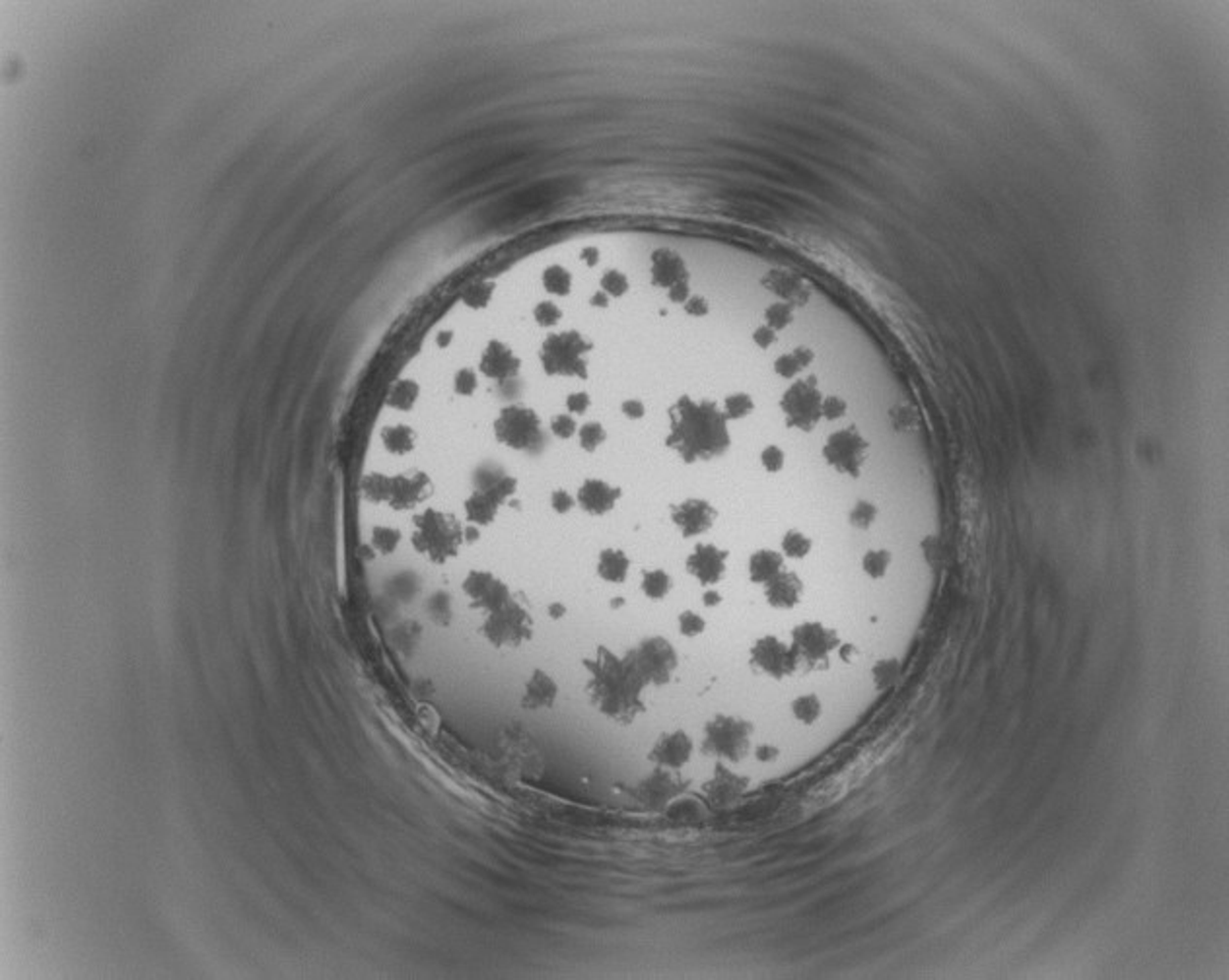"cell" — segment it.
I'll list each match as a JSON object with an SVG mask.
<instances>
[{"instance_id":"7a4b0ae2","label":"cell","mask_w":1229,"mask_h":980,"mask_svg":"<svg viewBox=\"0 0 1229 980\" xmlns=\"http://www.w3.org/2000/svg\"><path fill=\"white\" fill-rule=\"evenodd\" d=\"M730 444L724 417L710 403H695L683 397L672 411V432L668 446L673 447L687 463L706 461L722 455Z\"/></svg>"},{"instance_id":"7c38bea8","label":"cell","mask_w":1229,"mask_h":980,"mask_svg":"<svg viewBox=\"0 0 1229 980\" xmlns=\"http://www.w3.org/2000/svg\"><path fill=\"white\" fill-rule=\"evenodd\" d=\"M749 660L751 665L755 667V671L771 677V679H787L793 675L799 667L797 656L791 648V644H787L785 640H781L779 636L767 634L761 636L749 652Z\"/></svg>"},{"instance_id":"60d3db41","label":"cell","mask_w":1229,"mask_h":980,"mask_svg":"<svg viewBox=\"0 0 1229 980\" xmlns=\"http://www.w3.org/2000/svg\"><path fill=\"white\" fill-rule=\"evenodd\" d=\"M616 600H618V602H614V604H612L614 609H616V607H620V605H624V600H622V598H616Z\"/></svg>"},{"instance_id":"f1b7e54d","label":"cell","mask_w":1229,"mask_h":980,"mask_svg":"<svg viewBox=\"0 0 1229 980\" xmlns=\"http://www.w3.org/2000/svg\"><path fill=\"white\" fill-rule=\"evenodd\" d=\"M891 560L889 550H868L862 558V568L872 580H881L887 574Z\"/></svg>"},{"instance_id":"cb8c5ba5","label":"cell","mask_w":1229,"mask_h":980,"mask_svg":"<svg viewBox=\"0 0 1229 980\" xmlns=\"http://www.w3.org/2000/svg\"><path fill=\"white\" fill-rule=\"evenodd\" d=\"M785 568V556L771 548H761L749 556V580L753 584H767Z\"/></svg>"},{"instance_id":"74e56055","label":"cell","mask_w":1229,"mask_h":980,"mask_svg":"<svg viewBox=\"0 0 1229 980\" xmlns=\"http://www.w3.org/2000/svg\"><path fill=\"white\" fill-rule=\"evenodd\" d=\"M588 405H590V399H588V395H584V393L572 395V397L568 399V409H570V411H574V413H584V411L588 409Z\"/></svg>"},{"instance_id":"836d02e7","label":"cell","mask_w":1229,"mask_h":980,"mask_svg":"<svg viewBox=\"0 0 1229 980\" xmlns=\"http://www.w3.org/2000/svg\"><path fill=\"white\" fill-rule=\"evenodd\" d=\"M551 429H553V432H555L558 438L566 440V438H570V436L576 432V423H574V419H572V417H568V415H558V417L553 421Z\"/></svg>"},{"instance_id":"f35d334b","label":"cell","mask_w":1229,"mask_h":980,"mask_svg":"<svg viewBox=\"0 0 1229 980\" xmlns=\"http://www.w3.org/2000/svg\"><path fill=\"white\" fill-rule=\"evenodd\" d=\"M703 604L706 607H718L722 604V594L718 590H714V588L704 592Z\"/></svg>"},{"instance_id":"277c9868","label":"cell","mask_w":1229,"mask_h":980,"mask_svg":"<svg viewBox=\"0 0 1229 980\" xmlns=\"http://www.w3.org/2000/svg\"><path fill=\"white\" fill-rule=\"evenodd\" d=\"M753 733V721L733 714H714L704 723L701 753L714 761L739 765L751 753Z\"/></svg>"},{"instance_id":"e0dca14e","label":"cell","mask_w":1229,"mask_h":980,"mask_svg":"<svg viewBox=\"0 0 1229 980\" xmlns=\"http://www.w3.org/2000/svg\"><path fill=\"white\" fill-rule=\"evenodd\" d=\"M716 516H718L716 508L699 498L685 500L672 508V522L675 524V528L683 537L706 534L714 526Z\"/></svg>"},{"instance_id":"52a82bcc","label":"cell","mask_w":1229,"mask_h":980,"mask_svg":"<svg viewBox=\"0 0 1229 980\" xmlns=\"http://www.w3.org/2000/svg\"><path fill=\"white\" fill-rule=\"evenodd\" d=\"M791 648L799 665L803 663L807 669H825L831 654L841 648V636L835 628L819 621H807L791 630Z\"/></svg>"},{"instance_id":"1f68e13d","label":"cell","mask_w":1229,"mask_h":980,"mask_svg":"<svg viewBox=\"0 0 1229 980\" xmlns=\"http://www.w3.org/2000/svg\"><path fill=\"white\" fill-rule=\"evenodd\" d=\"M677 624H679V632L683 636H687V638L701 636L704 630H706V619H704L703 615L695 613V611H683L679 615V619H677Z\"/></svg>"},{"instance_id":"ab89813d","label":"cell","mask_w":1229,"mask_h":980,"mask_svg":"<svg viewBox=\"0 0 1229 980\" xmlns=\"http://www.w3.org/2000/svg\"><path fill=\"white\" fill-rule=\"evenodd\" d=\"M547 613H549V617H551V619H555V621H556V619H562V617L566 615V607H564L560 602H555V604H551V605L547 607Z\"/></svg>"},{"instance_id":"d4e9b609","label":"cell","mask_w":1229,"mask_h":980,"mask_svg":"<svg viewBox=\"0 0 1229 980\" xmlns=\"http://www.w3.org/2000/svg\"><path fill=\"white\" fill-rule=\"evenodd\" d=\"M630 558L620 548H606L598 558V576L608 584H624L630 574Z\"/></svg>"},{"instance_id":"3957f363","label":"cell","mask_w":1229,"mask_h":980,"mask_svg":"<svg viewBox=\"0 0 1229 980\" xmlns=\"http://www.w3.org/2000/svg\"><path fill=\"white\" fill-rule=\"evenodd\" d=\"M413 548L423 554L429 562L441 566L453 556H457L461 545L465 543L461 522L447 512L437 508H427L413 520Z\"/></svg>"},{"instance_id":"f546056e","label":"cell","mask_w":1229,"mask_h":980,"mask_svg":"<svg viewBox=\"0 0 1229 980\" xmlns=\"http://www.w3.org/2000/svg\"><path fill=\"white\" fill-rule=\"evenodd\" d=\"M401 543V532L389 526H378L372 534V545L381 554H391Z\"/></svg>"},{"instance_id":"4dcf8cb0","label":"cell","mask_w":1229,"mask_h":980,"mask_svg":"<svg viewBox=\"0 0 1229 980\" xmlns=\"http://www.w3.org/2000/svg\"><path fill=\"white\" fill-rule=\"evenodd\" d=\"M811 539L801 532H790L783 539V550L790 558H805L811 552Z\"/></svg>"},{"instance_id":"5b68a950","label":"cell","mask_w":1229,"mask_h":980,"mask_svg":"<svg viewBox=\"0 0 1229 980\" xmlns=\"http://www.w3.org/2000/svg\"><path fill=\"white\" fill-rule=\"evenodd\" d=\"M533 617L524 596L512 592L502 604L487 611L479 632L495 648H520L533 638Z\"/></svg>"},{"instance_id":"9c48e42d","label":"cell","mask_w":1229,"mask_h":980,"mask_svg":"<svg viewBox=\"0 0 1229 980\" xmlns=\"http://www.w3.org/2000/svg\"><path fill=\"white\" fill-rule=\"evenodd\" d=\"M590 345L578 333H560L545 341L541 362L549 374L584 375Z\"/></svg>"},{"instance_id":"44dd1931","label":"cell","mask_w":1229,"mask_h":980,"mask_svg":"<svg viewBox=\"0 0 1229 980\" xmlns=\"http://www.w3.org/2000/svg\"><path fill=\"white\" fill-rule=\"evenodd\" d=\"M620 489H616L614 485L602 481V479H588L578 494H576V502L582 506V510H586L592 516H604L608 512H612L614 504L620 498Z\"/></svg>"},{"instance_id":"4316f807","label":"cell","mask_w":1229,"mask_h":980,"mask_svg":"<svg viewBox=\"0 0 1229 980\" xmlns=\"http://www.w3.org/2000/svg\"><path fill=\"white\" fill-rule=\"evenodd\" d=\"M791 716L803 723V725H813L819 721L821 714H823V703L817 695L807 693V695H799L791 701Z\"/></svg>"},{"instance_id":"d590c367","label":"cell","mask_w":1229,"mask_h":980,"mask_svg":"<svg viewBox=\"0 0 1229 980\" xmlns=\"http://www.w3.org/2000/svg\"><path fill=\"white\" fill-rule=\"evenodd\" d=\"M753 755H755V759H757L759 763L769 765V763H775V761L781 757V749H779L775 743H765V741H763V743H759V745L755 747Z\"/></svg>"},{"instance_id":"ac0fdd59","label":"cell","mask_w":1229,"mask_h":980,"mask_svg":"<svg viewBox=\"0 0 1229 980\" xmlns=\"http://www.w3.org/2000/svg\"><path fill=\"white\" fill-rule=\"evenodd\" d=\"M864 451L866 442L850 431L835 434L825 447V455L843 473H856L864 461Z\"/></svg>"},{"instance_id":"484cf974","label":"cell","mask_w":1229,"mask_h":980,"mask_svg":"<svg viewBox=\"0 0 1229 980\" xmlns=\"http://www.w3.org/2000/svg\"><path fill=\"white\" fill-rule=\"evenodd\" d=\"M640 590L642 594L652 600V602H662L666 600L672 590H673V578L670 576V572H666L664 568H650L642 572V582H640Z\"/></svg>"},{"instance_id":"2e32d148","label":"cell","mask_w":1229,"mask_h":980,"mask_svg":"<svg viewBox=\"0 0 1229 980\" xmlns=\"http://www.w3.org/2000/svg\"><path fill=\"white\" fill-rule=\"evenodd\" d=\"M728 558H730L728 550L710 543H703V545H697L695 550L687 556L685 568L701 586L712 588L724 580L728 572Z\"/></svg>"},{"instance_id":"30bf717a","label":"cell","mask_w":1229,"mask_h":980,"mask_svg":"<svg viewBox=\"0 0 1229 980\" xmlns=\"http://www.w3.org/2000/svg\"><path fill=\"white\" fill-rule=\"evenodd\" d=\"M495 434L500 444L518 451L533 449L541 444L543 438L539 417L531 409L518 405L508 407L498 415L495 423Z\"/></svg>"},{"instance_id":"83f0119b","label":"cell","mask_w":1229,"mask_h":980,"mask_svg":"<svg viewBox=\"0 0 1229 980\" xmlns=\"http://www.w3.org/2000/svg\"><path fill=\"white\" fill-rule=\"evenodd\" d=\"M901 673V665L899 660L889 658V660H879L878 663L872 667V677L876 683L878 691H885L891 685H895V681L899 679Z\"/></svg>"},{"instance_id":"ba28073f","label":"cell","mask_w":1229,"mask_h":980,"mask_svg":"<svg viewBox=\"0 0 1229 980\" xmlns=\"http://www.w3.org/2000/svg\"><path fill=\"white\" fill-rule=\"evenodd\" d=\"M689 784L691 782L681 775V771L654 767L650 775L628 788V794L646 809L664 811L689 790Z\"/></svg>"},{"instance_id":"e575fe53","label":"cell","mask_w":1229,"mask_h":980,"mask_svg":"<svg viewBox=\"0 0 1229 980\" xmlns=\"http://www.w3.org/2000/svg\"><path fill=\"white\" fill-rule=\"evenodd\" d=\"M574 504H576V498L570 492H566V490H555L551 494V506L558 514L570 512L574 508Z\"/></svg>"},{"instance_id":"8fae6325","label":"cell","mask_w":1229,"mask_h":980,"mask_svg":"<svg viewBox=\"0 0 1229 980\" xmlns=\"http://www.w3.org/2000/svg\"><path fill=\"white\" fill-rule=\"evenodd\" d=\"M516 489L518 481L510 475H502L487 487L471 492L465 500L467 522L473 526H491L497 520L500 506L516 494Z\"/></svg>"},{"instance_id":"7402d4cb","label":"cell","mask_w":1229,"mask_h":980,"mask_svg":"<svg viewBox=\"0 0 1229 980\" xmlns=\"http://www.w3.org/2000/svg\"><path fill=\"white\" fill-rule=\"evenodd\" d=\"M481 370L487 377L497 381L512 379L520 370V360L500 341H491L481 357Z\"/></svg>"},{"instance_id":"4fadbf2b","label":"cell","mask_w":1229,"mask_h":980,"mask_svg":"<svg viewBox=\"0 0 1229 980\" xmlns=\"http://www.w3.org/2000/svg\"><path fill=\"white\" fill-rule=\"evenodd\" d=\"M749 777L730 769L728 763L716 761V767L710 778L703 784L704 802L712 809H726L739 802L741 796L749 790Z\"/></svg>"},{"instance_id":"d6986e66","label":"cell","mask_w":1229,"mask_h":980,"mask_svg":"<svg viewBox=\"0 0 1229 980\" xmlns=\"http://www.w3.org/2000/svg\"><path fill=\"white\" fill-rule=\"evenodd\" d=\"M787 411L791 425L813 427L821 417V395L813 383H795L787 399Z\"/></svg>"},{"instance_id":"6da1fadb","label":"cell","mask_w":1229,"mask_h":980,"mask_svg":"<svg viewBox=\"0 0 1229 980\" xmlns=\"http://www.w3.org/2000/svg\"><path fill=\"white\" fill-rule=\"evenodd\" d=\"M584 669L588 671V699L602 716L618 725H630L646 713L648 685L628 652L618 656L608 646H598L594 658L584 660Z\"/></svg>"},{"instance_id":"8992f818","label":"cell","mask_w":1229,"mask_h":980,"mask_svg":"<svg viewBox=\"0 0 1229 980\" xmlns=\"http://www.w3.org/2000/svg\"><path fill=\"white\" fill-rule=\"evenodd\" d=\"M638 673L648 687H666L672 683L677 667L679 654L673 644L664 636H646L634 648L628 650Z\"/></svg>"},{"instance_id":"8d00e7d4","label":"cell","mask_w":1229,"mask_h":980,"mask_svg":"<svg viewBox=\"0 0 1229 980\" xmlns=\"http://www.w3.org/2000/svg\"><path fill=\"white\" fill-rule=\"evenodd\" d=\"M761 461H763V465L769 471H779L783 467V463H785V453L781 451V447L771 446L763 451V459Z\"/></svg>"},{"instance_id":"5bb4252c","label":"cell","mask_w":1229,"mask_h":980,"mask_svg":"<svg viewBox=\"0 0 1229 980\" xmlns=\"http://www.w3.org/2000/svg\"><path fill=\"white\" fill-rule=\"evenodd\" d=\"M695 757V741L685 729H672L658 735L648 749L646 759L654 767L683 771Z\"/></svg>"},{"instance_id":"ffe728a7","label":"cell","mask_w":1229,"mask_h":980,"mask_svg":"<svg viewBox=\"0 0 1229 980\" xmlns=\"http://www.w3.org/2000/svg\"><path fill=\"white\" fill-rule=\"evenodd\" d=\"M558 699V683L543 669H533V673L527 679L526 689H524V697H522V709L527 713H539V711H553Z\"/></svg>"},{"instance_id":"9a60e30c","label":"cell","mask_w":1229,"mask_h":980,"mask_svg":"<svg viewBox=\"0 0 1229 980\" xmlns=\"http://www.w3.org/2000/svg\"><path fill=\"white\" fill-rule=\"evenodd\" d=\"M461 588L469 600V607L483 613L491 611L512 596L510 586L489 570H471L465 576Z\"/></svg>"},{"instance_id":"603a6c76","label":"cell","mask_w":1229,"mask_h":980,"mask_svg":"<svg viewBox=\"0 0 1229 980\" xmlns=\"http://www.w3.org/2000/svg\"><path fill=\"white\" fill-rule=\"evenodd\" d=\"M803 596V582L795 572L783 570L765 584V598L775 609H793Z\"/></svg>"},{"instance_id":"d6a6232c","label":"cell","mask_w":1229,"mask_h":980,"mask_svg":"<svg viewBox=\"0 0 1229 980\" xmlns=\"http://www.w3.org/2000/svg\"><path fill=\"white\" fill-rule=\"evenodd\" d=\"M606 440V431L600 425H586L580 431V444L588 451H594L604 444Z\"/></svg>"}]
</instances>
